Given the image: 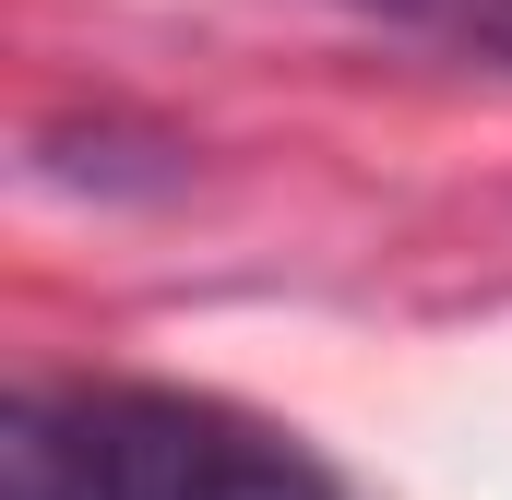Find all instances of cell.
<instances>
[{"label": "cell", "mask_w": 512, "mask_h": 500, "mask_svg": "<svg viewBox=\"0 0 512 500\" xmlns=\"http://www.w3.org/2000/svg\"><path fill=\"white\" fill-rule=\"evenodd\" d=\"M382 12L453 36V48H477V60H512V0H382Z\"/></svg>", "instance_id": "3"}, {"label": "cell", "mask_w": 512, "mask_h": 500, "mask_svg": "<svg viewBox=\"0 0 512 500\" xmlns=\"http://www.w3.org/2000/svg\"><path fill=\"white\" fill-rule=\"evenodd\" d=\"M0 500H96L84 465H72L60 405H12V429H0Z\"/></svg>", "instance_id": "2"}, {"label": "cell", "mask_w": 512, "mask_h": 500, "mask_svg": "<svg viewBox=\"0 0 512 500\" xmlns=\"http://www.w3.org/2000/svg\"><path fill=\"white\" fill-rule=\"evenodd\" d=\"M60 429L96 500H346L310 441L179 381H96L60 405Z\"/></svg>", "instance_id": "1"}]
</instances>
